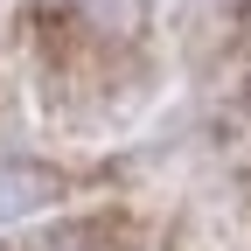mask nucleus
Returning a JSON list of instances; mask_svg holds the SVG:
<instances>
[{
  "instance_id": "nucleus-1",
  "label": "nucleus",
  "mask_w": 251,
  "mask_h": 251,
  "mask_svg": "<svg viewBox=\"0 0 251 251\" xmlns=\"http://www.w3.org/2000/svg\"><path fill=\"white\" fill-rule=\"evenodd\" d=\"M56 202V175L49 168H28V161H0V230L28 224Z\"/></svg>"
}]
</instances>
